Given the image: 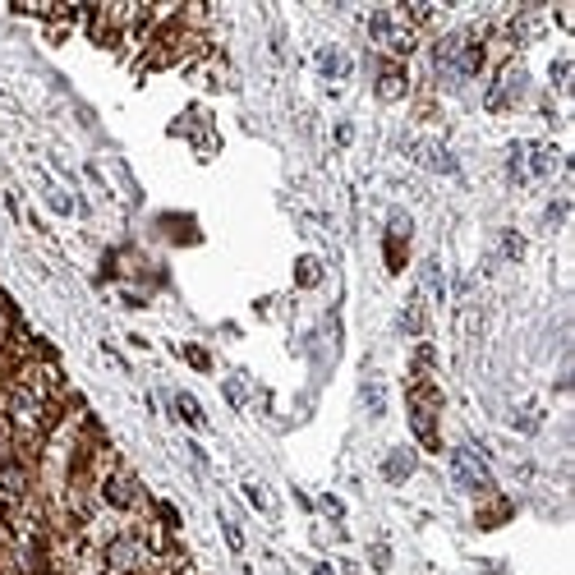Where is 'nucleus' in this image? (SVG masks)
<instances>
[{
	"label": "nucleus",
	"instance_id": "1",
	"mask_svg": "<svg viewBox=\"0 0 575 575\" xmlns=\"http://www.w3.org/2000/svg\"><path fill=\"white\" fill-rule=\"evenodd\" d=\"M437 410H442V396L428 377H410V428L419 437L428 451L442 447V437H437Z\"/></svg>",
	"mask_w": 575,
	"mask_h": 575
},
{
	"label": "nucleus",
	"instance_id": "2",
	"mask_svg": "<svg viewBox=\"0 0 575 575\" xmlns=\"http://www.w3.org/2000/svg\"><path fill=\"white\" fill-rule=\"evenodd\" d=\"M451 474L465 493H488L493 488V469H488V456L479 447H456L451 451Z\"/></svg>",
	"mask_w": 575,
	"mask_h": 575
},
{
	"label": "nucleus",
	"instance_id": "3",
	"mask_svg": "<svg viewBox=\"0 0 575 575\" xmlns=\"http://www.w3.org/2000/svg\"><path fill=\"white\" fill-rule=\"evenodd\" d=\"M97 493H102V502H106L110 511H134V506H139L143 502V493H139V479H134V474H129V469H110L106 479L97 483Z\"/></svg>",
	"mask_w": 575,
	"mask_h": 575
},
{
	"label": "nucleus",
	"instance_id": "4",
	"mask_svg": "<svg viewBox=\"0 0 575 575\" xmlns=\"http://www.w3.org/2000/svg\"><path fill=\"white\" fill-rule=\"evenodd\" d=\"M520 93H525V69L520 64L497 69V83L488 88V110H511L520 102Z\"/></svg>",
	"mask_w": 575,
	"mask_h": 575
},
{
	"label": "nucleus",
	"instance_id": "5",
	"mask_svg": "<svg viewBox=\"0 0 575 575\" xmlns=\"http://www.w3.org/2000/svg\"><path fill=\"white\" fill-rule=\"evenodd\" d=\"M405 93H410V74H405V64L387 60L382 69H377V97H382V102H401Z\"/></svg>",
	"mask_w": 575,
	"mask_h": 575
},
{
	"label": "nucleus",
	"instance_id": "6",
	"mask_svg": "<svg viewBox=\"0 0 575 575\" xmlns=\"http://www.w3.org/2000/svg\"><path fill=\"white\" fill-rule=\"evenodd\" d=\"M525 156H529V175L534 180H548L557 171V148L552 143H534V148H525Z\"/></svg>",
	"mask_w": 575,
	"mask_h": 575
},
{
	"label": "nucleus",
	"instance_id": "7",
	"mask_svg": "<svg viewBox=\"0 0 575 575\" xmlns=\"http://www.w3.org/2000/svg\"><path fill=\"white\" fill-rule=\"evenodd\" d=\"M414 156H419V161H423V166H428V171L456 175V156H451L447 148H442V143H419V148H414Z\"/></svg>",
	"mask_w": 575,
	"mask_h": 575
},
{
	"label": "nucleus",
	"instance_id": "8",
	"mask_svg": "<svg viewBox=\"0 0 575 575\" xmlns=\"http://www.w3.org/2000/svg\"><path fill=\"white\" fill-rule=\"evenodd\" d=\"M401 331L405 336H423V331H428V318H423V299L419 295L401 309Z\"/></svg>",
	"mask_w": 575,
	"mask_h": 575
},
{
	"label": "nucleus",
	"instance_id": "9",
	"mask_svg": "<svg viewBox=\"0 0 575 575\" xmlns=\"http://www.w3.org/2000/svg\"><path fill=\"white\" fill-rule=\"evenodd\" d=\"M410 469H414V456H410V451H391L387 460H382L387 483H405V479H410Z\"/></svg>",
	"mask_w": 575,
	"mask_h": 575
},
{
	"label": "nucleus",
	"instance_id": "10",
	"mask_svg": "<svg viewBox=\"0 0 575 575\" xmlns=\"http://www.w3.org/2000/svg\"><path fill=\"white\" fill-rule=\"evenodd\" d=\"M318 64H322V74H327V78H341L345 69H350V60H345L341 51H331V47L318 51Z\"/></svg>",
	"mask_w": 575,
	"mask_h": 575
},
{
	"label": "nucleus",
	"instance_id": "11",
	"mask_svg": "<svg viewBox=\"0 0 575 575\" xmlns=\"http://www.w3.org/2000/svg\"><path fill=\"white\" fill-rule=\"evenodd\" d=\"M364 405H368V414H373V419H377V414H382V410H387V391L377 387L373 377L364 382Z\"/></svg>",
	"mask_w": 575,
	"mask_h": 575
},
{
	"label": "nucleus",
	"instance_id": "12",
	"mask_svg": "<svg viewBox=\"0 0 575 575\" xmlns=\"http://www.w3.org/2000/svg\"><path fill=\"white\" fill-rule=\"evenodd\" d=\"M175 410H180V419H185V423L202 428V410H198V401H193V396H175Z\"/></svg>",
	"mask_w": 575,
	"mask_h": 575
},
{
	"label": "nucleus",
	"instance_id": "13",
	"mask_svg": "<svg viewBox=\"0 0 575 575\" xmlns=\"http://www.w3.org/2000/svg\"><path fill=\"white\" fill-rule=\"evenodd\" d=\"M511 515V502H497V506H488V511H479V529H493V525H502Z\"/></svg>",
	"mask_w": 575,
	"mask_h": 575
},
{
	"label": "nucleus",
	"instance_id": "14",
	"mask_svg": "<svg viewBox=\"0 0 575 575\" xmlns=\"http://www.w3.org/2000/svg\"><path fill=\"white\" fill-rule=\"evenodd\" d=\"M506 166H511L515 185H525V143H511V161H506Z\"/></svg>",
	"mask_w": 575,
	"mask_h": 575
},
{
	"label": "nucleus",
	"instance_id": "15",
	"mask_svg": "<svg viewBox=\"0 0 575 575\" xmlns=\"http://www.w3.org/2000/svg\"><path fill=\"white\" fill-rule=\"evenodd\" d=\"M318 277H322V267L313 263V258H299V272H295V281H299V285H313Z\"/></svg>",
	"mask_w": 575,
	"mask_h": 575
},
{
	"label": "nucleus",
	"instance_id": "16",
	"mask_svg": "<svg viewBox=\"0 0 575 575\" xmlns=\"http://www.w3.org/2000/svg\"><path fill=\"white\" fill-rule=\"evenodd\" d=\"M502 253H506V258H511V263H515V258L525 253V239H520V235H515V231H506V235H502Z\"/></svg>",
	"mask_w": 575,
	"mask_h": 575
},
{
	"label": "nucleus",
	"instance_id": "17",
	"mask_svg": "<svg viewBox=\"0 0 575 575\" xmlns=\"http://www.w3.org/2000/svg\"><path fill=\"white\" fill-rule=\"evenodd\" d=\"M156 520H161L166 529H180V511H175L171 502H156Z\"/></svg>",
	"mask_w": 575,
	"mask_h": 575
},
{
	"label": "nucleus",
	"instance_id": "18",
	"mask_svg": "<svg viewBox=\"0 0 575 575\" xmlns=\"http://www.w3.org/2000/svg\"><path fill=\"white\" fill-rule=\"evenodd\" d=\"M185 359L193 364V368H198V373H207V368H212V359H207V350H198V345H189V350H185Z\"/></svg>",
	"mask_w": 575,
	"mask_h": 575
},
{
	"label": "nucleus",
	"instance_id": "19",
	"mask_svg": "<svg viewBox=\"0 0 575 575\" xmlns=\"http://www.w3.org/2000/svg\"><path fill=\"white\" fill-rule=\"evenodd\" d=\"M368 552H373V566H377V571H387V566H391V552H387V543H373Z\"/></svg>",
	"mask_w": 575,
	"mask_h": 575
},
{
	"label": "nucleus",
	"instance_id": "20",
	"mask_svg": "<svg viewBox=\"0 0 575 575\" xmlns=\"http://www.w3.org/2000/svg\"><path fill=\"white\" fill-rule=\"evenodd\" d=\"M221 525H226V543H231L235 552H239V548H244V534H239V529H235L231 520H221Z\"/></svg>",
	"mask_w": 575,
	"mask_h": 575
},
{
	"label": "nucleus",
	"instance_id": "21",
	"mask_svg": "<svg viewBox=\"0 0 575 575\" xmlns=\"http://www.w3.org/2000/svg\"><path fill=\"white\" fill-rule=\"evenodd\" d=\"M51 207H56V212H74V202H69V198H64V193H60V189H56V193H51Z\"/></svg>",
	"mask_w": 575,
	"mask_h": 575
},
{
	"label": "nucleus",
	"instance_id": "22",
	"mask_svg": "<svg viewBox=\"0 0 575 575\" xmlns=\"http://www.w3.org/2000/svg\"><path fill=\"white\" fill-rule=\"evenodd\" d=\"M561 217H566V202H552V207H548V226H557Z\"/></svg>",
	"mask_w": 575,
	"mask_h": 575
},
{
	"label": "nucleus",
	"instance_id": "23",
	"mask_svg": "<svg viewBox=\"0 0 575 575\" xmlns=\"http://www.w3.org/2000/svg\"><path fill=\"white\" fill-rule=\"evenodd\" d=\"M313 575H331V566H313Z\"/></svg>",
	"mask_w": 575,
	"mask_h": 575
}]
</instances>
